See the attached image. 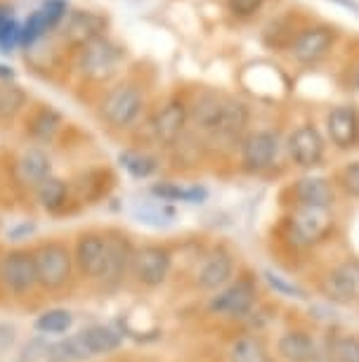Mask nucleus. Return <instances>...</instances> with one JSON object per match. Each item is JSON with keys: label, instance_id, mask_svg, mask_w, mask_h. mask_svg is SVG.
Segmentation results:
<instances>
[{"label": "nucleus", "instance_id": "1", "mask_svg": "<svg viewBox=\"0 0 359 362\" xmlns=\"http://www.w3.org/2000/svg\"><path fill=\"white\" fill-rule=\"evenodd\" d=\"M189 121L199 131L213 135V138L232 140L246 131L250 121V109L241 100L227 98V95H201L189 112Z\"/></svg>", "mask_w": 359, "mask_h": 362}, {"label": "nucleus", "instance_id": "2", "mask_svg": "<svg viewBox=\"0 0 359 362\" xmlns=\"http://www.w3.org/2000/svg\"><path fill=\"white\" fill-rule=\"evenodd\" d=\"M33 261H36L38 286L45 291H59L71 282L73 275V254L59 239H50L33 249Z\"/></svg>", "mask_w": 359, "mask_h": 362}, {"label": "nucleus", "instance_id": "3", "mask_svg": "<svg viewBox=\"0 0 359 362\" xmlns=\"http://www.w3.org/2000/svg\"><path fill=\"white\" fill-rule=\"evenodd\" d=\"M126 59L123 47L114 43L111 38L99 36L80 47L78 52V71L80 76L92 83H107L121 71Z\"/></svg>", "mask_w": 359, "mask_h": 362}, {"label": "nucleus", "instance_id": "4", "mask_svg": "<svg viewBox=\"0 0 359 362\" xmlns=\"http://www.w3.org/2000/svg\"><path fill=\"white\" fill-rule=\"evenodd\" d=\"M145 112V95L135 83H118L104 95L99 116L116 131H128L140 121Z\"/></svg>", "mask_w": 359, "mask_h": 362}, {"label": "nucleus", "instance_id": "5", "mask_svg": "<svg viewBox=\"0 0 359 362\" xmlns=\"http://www.w3.org/2000/svg\"><path fill=\"white\" fill-rule=\"evenodd\" d=\"M0 282L15 296H26L33 289H38L36 261L33 251L12 249L0 258Z\"/></svg>", "mask_w": 359, "mask_h": 362}, {"label": "nucleus", "instance_id": "6", "mask_svg": "<svg viewBox=\"0 0 359 362\" xmlns=\"http://www.w3.org/2000/svg\"><path fill=\"white\" fill-rule=\"evenodd\" d=\"M171 265L173 256L166 247H161V244H142L140 249H135L130 272L142 286L157 289L171 275Z\"/></svg>", "mask_w": 359, "mask_h": 362}, {"label": "nucleus", "instance_id": "7", "mask_svg": "<svg viewBox=\"0 0 359 362\" xmlns=\"http://www.w3.org/2000/svg\"><path fill=\"white\" fill-rule=\"evenodd\" d=\"M258 286L250 277H239L236 282H229L215 291V296L208 300V310L220 317H243L255 305Z\"/></svg>", "mask_w": 359, "mask_h": 362}, {"label": "nucleus", "instance_id": "8", "mask_svg": "<svg viewBox=\"0 0 359 362\" xmlns=\"http://www.w3.org/2000/svg\"><path fill=\"white\" fill-rule=\"evenodd\" d=\"M331 230H334V216L329 214V209L298 206L288 218V232L298 247H312L324 242Z\"/></svg>", "mask_w": 359, "mask_h": 362}, {"label": "nucleus", "instance_id": "9", "mask_svg": "<svg viewBox=\"0 0 359 362\" xmlns=\"http://www.w3.org/2000/svg\"><path fill=\"white\" fill-rule=\"evenodd\" d=\"M107 237V249H104V263H102V272L97 277L99 284L104 286H116L123 282V277L133 268V256L135 249L123 232H104Z\"/></svg>", "mask_w": 359, "mask_h": 362}, {"label": "nucleus", "instance_id": "10", "mask_svg": "<svg viewBox=\"0 0 359 362\" xmlns=\"http://www.w3.org/2000/svg\"><path fill=\"white\" fill-rule=\"evenodd\" d=\"M189 121V107L182 100H168L157 114L149 119V135L159 145H175L180 140V135L185 133Z\"/></svg>", "mask_w": 359, "mask_h": 362}, {"label": "nucleus", "instance_id": "11", "mask_svg": "<svg viewBox=\"0 0 359 362\" xmlns=\"http://www.w3.org/2000/svg\"><path fill=\"white\" fill-rule=\"evenodd\" d=\"M320 291L334 303H355L359 300V261H345L336 265L334 270H329L322 277Z\"/></svg>", "mask_w": 359, "mask_h": 362}, {"label": "nucleus", "instance_id": "12", "mask_svg": "<svg viewBox=\"0 0 359 362\" xmlns=\"http://www.w3.org/2000/svg\"><path fill=\"white\" fill-rule=\"evenodd\" d=\"M336 45V31L331 26H308L291 43V54L300 64L322 62Z\"/></svg>", "mask_w": 359, "mask_h": 362}, {"label": "nucleus", "instance_id": "13", "mask_svg": "<svg viewBox=\"0 0 359 362\" xmlns=\"http://www.w3.org/2000/svg\"><path fill=\"white\" fill-rule=\"evenodd\" d=\"M276 152H279V138L272 131H255L241 145V166L248 173H260L272 166Z\"/></svg>", "mask_w": 359, "mask_h": 362}, {"label": "nucleus", "instance_id": "14", "mask_svg": "<svg viewBox=\"0 0 359 362\" xmlns=\"http://www.w3.org/2000/svg\"><path fill=\"white\" fill-rule=\"evenodd\" d=\"M327 152L322 133L315 126H298L288 138V156L296 166L315 168L320 166Z\"/></svg>", "mask_w": 359, "mask_h": 362}, {"label": "nucleus", "instance_id": "15", "mask_svg": "<svg viewBox=\"0 0 359 362\" xmlns=\"http://www.w3.org/2000/svg\"><path fill=\"white\" fill-rule=\"evenodd\" d=\"M104 249H107V237L104 232H83L76 239L73 247V265L83 277L97 279L102 272V263H104Z\"/></svg>", "mask_w": 359, "mask_h": 362}, {"label": "nucleus", "instance_id": "16", "mask_svg": "<svg viewBox=\"0 0 359 362\" xmlns=\"http://www.w3.org/2000/svg\"><path fill=\"white\" fill-rule=\"evenodd\" d=\"M107 19L90 10H73L64 17V40L69 45H76L78 50L90 40L104 36Z\"/></svg>", "mask_w": 359, "mask_h": 362}, {"label": "nucleus", "instance_id": "17", "mask_svg": "<svg viewBox=\"0 0 359 362\" xmlns=\"http://www.w3.org/2000/svg\"><path fill=\"white\" fill-rule=\"evenodd\" d=\"M327 131L338 149H352L359 142V112L350 105H338L327 116Z\"/></svg>", "mask_w": 359, "mask_h": 362}, {"label": "nucleus", "instance_id": "18", "mask_svg": "<svg viewBox=\"0 0 359 362\" xmlns=\"http://www.w3.org/2000/svg\"><path fill=\"white\" fill-rule=\"evenodd\" d=\"M234 277V261L232 256L225 254V251H218V254L208 256L203 261L199 275H196V284L203 291H220L222 286H227Z\"/></svg>", "mask_w": 359, "mask_h": 362}, {"label": "nucleus", "instance_id": "19", "mask_svg": "<svg viewBox=\"0 0 359 362\" xmlns=\"http://www.w3.org/2000/svg\"><path fill=\"white\" fill-rule=\"evenodd\" d=\"M17 175L24 185L36 189L40 182L47 180L52 175V159L45 149L40 147H29L24 149L22 156L17 161Z\"/></svg>", "mask_w": 359, "mask_h": 362}, {"label": "nucleus", "instance_id": "20", "mask_svg": "<svg viewBox=\"0 0 359 362\" xmlns=\"http://www.w3.org/2000/svg\"><path fill=\"white\" fill-rule=\"evenodd\" d=\"M80 344H83L87 358H102V355H109V353H116L121 344H123V337L111 329L107 325H90L85 329L76 332Z\"/></svg>", "mask_w": 359, "mask_h": 362}, {"label": "nucleus", "instance_id": "21", "mask_svg": "<svg viewBox=\"0 0 359 362\" xmlns=\"http://www.w3.org/2000/svg\"><path fill=\"white\" fill-rule=\"evenodd\" d=\"M293 197L298 199V206H315V209H329L336 199L334 185L327 177L310 175L296 182Z\"/></svg>", "mask_w": 359, "mask_h": 362}, {"label": "nucleus", "instance_id": "22", "mask_svg": "<svg viewBox=\"0 0 359 362\" xmlns=\"http://www.w3.org/2000/svg\"><path fill=\"white\" fill-rule=\"evenodd\" d=\"M276 351L286 362H312L317 358V346L315 339L303 329H291L281 334Z\"/></svg>", "mask_w": 359, "mask_h": 362}, {"label": "nucleus", "instance_id": "23", "mask_svg": "<svg viewBox=\"0 0 359 362\" xmlns=\"http://www.w3.org/2000/svg\"><path fill=\"white\" fill-rule=\"evenodd\" d=\"M62 114L55 112L52 107H40L26 121V133L36 142H52L57 138V133L62 131Z\"/></svg>", "mask_w": 359, "mask_h": 362}, {"label": "nucleus", "instance_id": "24", "mask_svg": "<svg viewBox=\"0 0 359 362\" xmlns=\"http://www.w3.org/2000/svg\"><path fill=\"white\" fill-rule=\"evenodd\" d=\"M33 192H36L38 204L47 214H59V211L66 209V202H69V182L57 175H50Z\"/></svg>", "mask_w": 359, "mask_h": 362}, {"label": "nucleus", "instance_id": "25", "mask_svg": "<svg viewBox=\"0 0 359 362\" xmlns=\"http://www.w3.org/2000/svg\"><path fill=\"white\" fill-rule=\"evenodd\" d=\"M229 362H272L265 341L255 334H243L229 346Z\"/></svg>", "mask_w": 359, "mask_h": 362}, {"label": "nucleus", "instance_id": "26", "mask_svg": "<svg viewBox=\"0 0 359 362\" xmlns=\"http://www.w3.org/2000/svg\"><path fill=\"white\" fill-rule=\"evenodd\" d=\"M29 95L15 81H3L0 83V124H8V121L17 119L24 112Z\"/></svg>", "mask_w": 359, "mask_h": 362}, {"label": "nucleus", "instance_id": "27", "mask_svg": "<svg viewBox=\"0 0 359 362\" xmlns=\"http://www.w3.org/2000/svg\"><path fill=\"white\" fill-rule=\"evenodd\" d=\"M85 360H90V358H87L78 334H71V337L50 344L47 358H45V362H85Z\"/></svg>", "mask_w": 359, "mask_h": 362}, {"label": "nucleus", "instance_id": "28", "mask_svg": "<svg viewBox=\"0 0 359 362\" xmlns=\"http://www.w3.org/2000/svg\"><path fill=\"white\" fill-rule=\"evenodd\" d=\"M33 325H36V329L43 334V337H50V334H64L71 329L73 315H71V310H66V308H50V310L40 313Z\"/></svg>", "mask_w": 359, "mask_h": 362}, {"label": "nucleus", "instance_id": "29", "mask_svg": "<svg viewBox=\"0 0 359 362\" xmlns=\"http://www.w3.org/2000/svg\"><path fill=\"white\" fill-rule=\"evenodd\" d=\"M331 362H359V337L357 334H336L329 341Z\"/></svg>", "mask_w": 359, "mask_h": 362}, {"label": "nucleus", "instance_id": "30", "mask_svg": "<svg viewBox=\"0 0 359 362\" xmlns=\"http://www.w3.org/2000/svg\"><path fill=\"white\" fill-rule=\"evenodd\" d=\"M118 161L133 177H149L157 170V159L142 152H121Z\"/></svg>", "mask_w": 359, "mask_h": 362}, {"label": "nucleus", "instance_id": "31", "mask_svg": "<svg viewBox=\"0 0 359 362\" xmlns=\"http://www.w3.org/2000/svg\"><path fill=\"white\" fill-rule=\"evenodd\" d=\"M154 194L161 197V199L166 202H201L206 192L199 187H178L173 185V182H161V185H154Z\"/></svg>", "mask_w": 359, "mask_h": 362}, {"label": "nucleus", "instance_id": "32", "mask_svg": "<svg viewBox=\"0 0 359 362\" xmlns=\"http://www.w3.org/2000/svg\"><path fill=\"white\" fill-rule=\"evenodd\" d=\"M47 29H50V24H47L45 12L36 10L29 19H26V24L22 26V36H19V43H22V45H33Z\"/></svg>", "mask_w": 359, "mask_h": 362}, {"label": "nucleus", "instance_id": "33", "mask_svg": "<svg viewBox=\"0 0 359 362\" xmlns=\"http://www.w3.org/2000/svg\"><path fill=\"white\" fill-rule=\"evenodd\" d=\"M19 36H22V29L15 22V17H10L8 12H0V47L10 52L19 43Z\"/></svg>", "mask_w": 359, "mask_h": 362}, {"label": "nucleus", "instance_id": "34", "mask_svg": "<svg viewBox=\"0 0 359 362\" xmlns=\"http://www.w3.org/2000/svg\"><path fill=\"white\" fill-rule=\"evenodd\" d=\"M47 348H50V341H47L45 337L31 339L29 344H24L22 351L17 353V362H45Z\"/></svg>", "mask_w": 359, "mask_h": 362}, {"label": "nucleus", "instance_id": "35", "mask_svg": "<svg viewBox=\"0 0 359 362\" xmlns=\"http://www.w3.org/2000/svg\"><path fill=\"white\" fill-rule=\"evenodd\" d=\"M338 182L345 189V194L359 197V161H352L348 166H343L341 173H338Z\"/></svg>", "mask_w": 359, "mask_h": 362}, {"label": "nucleus", "instance_id": "36", "mask_svg": "<svg viewBox=\"0 0 359 362\" xmlns=\"http://www.w3.org/2000/svg\"><path fill=\"white\" fill-rule=\"evenodd\" d=\"M265 0H227V8L236 19H248L258 12Z\"/></svg>", "mask_w": 359, "mask_h": 362}, {"label": "nucleus", "instance_id": "37", "mask_svg": "<svg viewBox=\"0 0 359 362\" xmlns=\"http://www.w3.org/2000/svg\"><path fill=\"white\" fill-rule=\"evenodd\" d=\"M45 12V17H47V24H50V29L52 26H57L62 19L69 15V5H66V0H45V5L40 8Z\"/></svg>", "mask_w": 359, "mask_h": 362}, {"label": "nucleus", "instance_id": "38", "mask_svg": "<svg viewBox=\"0 0 359 362\" xmlns=\"http://www.w3.org/2000/svg\"><path fill=\"white\" fill-rule=\"evenodd\" d=\"M17 344V327L10 322H0V358L8 355Z\"/></svg>", "mask_w": 359, "mask_h": 362}, {"label": "nucleus", "instance_id": "39", "mask_svg": "<svg viewBox=\"0 0 359 362\" xmlns=\"http://www.w3.org/2000/svg\"><path fill=\"white\" fill-rule=\"evenodd\" d=\"M267 282L274 286V289H279L281 293H288V296H298V298H305L303 289H298L293 284H286L279 275H272V272H267Z\"/></svg>", "mask_w": 359, "mask_h": 362}, {"label": "nucleus", "instance_id": "40", "mask_svg": "<svg viewBox=\"0 0 359 362\" xmlns=\"http://www.w3.org/2000/svg\"><path fill=\"white\" fill-rule=\"evenodd\" d=\"M12 78H15V71H12L10 66L0 64V81H12Z\"/></svg>", "mask_w": 359, "mask_h": 362}, {"label": "nucleus", "instance_id": "41", "mask_svg": "<svg viewBox=\"0 0 359 362\" xmlns=\"http://www.w3.org/2000/svg\"><path fill=\"white\" fill-rule=\"evenodd\" d=\"M355 86L359 88V66H357V71H355Z\"/></svg>", "mask_w": 359, "mask_h": 362}]
</instances>
